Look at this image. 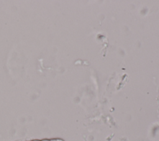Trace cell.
<instances>
[{
  "label": "cell",
  "mask_w": 159,
  "mask_h": 141,
  "mask_svg": "<svg viewBox=\"0 0 159 141\" xmlns=\"http://www.w3.org/2000/svg\"><path fill=\"white\" fill-rule=\"evenodd\" d=\"M26 141H65L62 139L60 138H52V139H33L31 140Z\"/></svg>",
  "instance_id": "obj_1"
}]
</instances>
